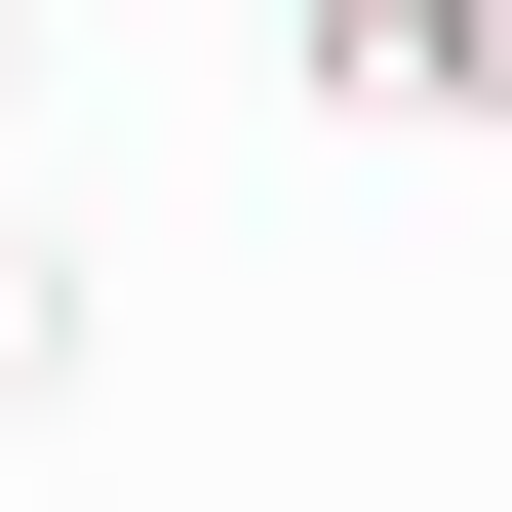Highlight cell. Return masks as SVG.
I'll return each mask as SVG.
<instances>
[{"mask_svg":"<svg viewBox=\"0 0 512 512\" xmlns=\"http://www.w3.org/2000/svg\"><path fill=\"white\" fill-rule=\"evenodd\" d=\"M0 79H40V0H0Z\"/></svg>","mask_w":512,"mask_h":512,"instance_id":"3957f363","label":"cell"},{"mask_svg":"<svg viewBox=\"0 0 512 512\" xmlns=\"http://www.w3.org/2000/svg\"><path fill=\"white\" fill-rule=\"evenodd\" d=\"M79 355H119V316H79V237H0V394H79Z\"/></svg>","mask_w":512,"mask_h":512,"instance_id":"7a4b0ae2","label":"cell"},{"mask_svg":"<svg viewBox=\"0 0 512 512\" xmlns=\"http://www.w3.org/2000/svg\"><path fill=\"white\" fill-rule=\"evenodd\" d=\"M276 79H316V119H512V0H316Z\"/></svg>","mask_w":512,"mask_h":512,"instance_id":"6da1fadb","label":"cell"}]
</instances>
